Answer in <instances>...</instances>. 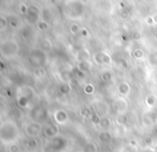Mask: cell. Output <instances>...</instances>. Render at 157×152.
<instances>
[{
    "instance_id": "cell-1",
    "label": "cell",
    "mask_w": 157,
    "mask_h": 152,
    "mask_svg": "<svg viewBox=\"0 0 157 152\" xmlns=\"http://www.w3.org/2000/svg\"><path fill=\"white\" fill-rule=\"evenodd\" d=\"M18 135V129L14 123H4L0 127V139L6 144L10 145L12 142H15Z\"/></svg>"
},
{
    "instance_id": "cell-2",
    "label": "cell",
    "mask_w": 157,
    "mask_h": 152,
    "mask_svg": "<svg viewBox=\"0 0 157 152\" xmlns=\"http://www.w3.org/2000/svg\"><path fill=\"white\" fill-rule=\"evenodd\" d=\"M18 53V45L14 41H6L0 45V54L6 59H11Z\"/></svg>"
},
{
    "instance_id": "cell-3",
    "label": "cell",
    "mask_w": 157,
    "mask_h": 152,
    "mask_svg": "<svg viewBox=\"0 0 157 152\" xmlns=\"http://www.w3.org/2000/svg\"><path fill=\"white\" fill-rule=\"evenodd\" d=\"M43 129L44 127L42 123H40L39 121H33L26 127L25 133L29 138H35L41 135V133H43Z\"/></svg>"
},
{
    "instance_id": "cell-4",
    "label": "cell",
    "mask_w": 157,
    "mask_h": 152,
    "mask_svg": "<svg viewBox=\"0 0 157 152\" xmlns=\"http://www.w3.org/2000/svg\"><path fill=\"white\" fill-rule=\"evenodd\" d=\"M55 121L58 125H62L64 123H66L68 121V114L66 113L63 109H58V111H55L54 114Z\"/></svg>"
},
{
    "instance_id": "cell-5",
    "label": "cell",
    "mask_w": 157,
    "mask_h": 152,
    "mask_svg": "<svg viewBox=\"0 0 157 152\" xmlns=\"http://www.w3.org/2000/svg\"><path fill=\"white\" fill-rule=\"evenodd\" d=\"M59 134V127L55 124L47 125L43 129V135L46 138H54L56 136H58Z\"/></svg>"
},
{
    "instance_id": "cell-6",
    "label": "cell",
    "mask_w": 157,
    "mask_h": 152,
    "mask_svg": "<svg viewBox=\"0 0 157 152\" xmlns=\"http://www.w3.org/2000/svg\"><path fill=\"white\" fill-rule=\"evenodd\" d=\"M130 85L127 83V81H122V83H120L119 84V86H118V92H119V94H120L121 96H127L128 94H129V92H130Z\"/></svg>"
},
{
    "instance_id": "cell-7",
    "label": "cell",
    "mask_w": 157,
    "mask_h": 152,
    "mask_svg": "<svg viewBox=\"0 0 157 152\" xmlns=\"http://www.w3.org/2000/svg\"><path fill=\"white\" fill-rule=\"evenodd\" d=\"M144 104H145V106L149 107V108L155 107L157 105V95L156 94H153V93L147 94L144 99Z\"/></svg>"
},
{
    "instance_id": "cell-8",
    "label": "cell",
    "mask_w": 157,
    "mask_h": 152,
    "mask_svg": "<svg viewBox=\"0 0 157 152\" xmlns=\"http://www.w3.org/2000/svg\"><path fill=\"white\" fill-rule=\"evenodd\" d=\"M116 106H117V109H118L121 114H123L126 109H127L128 103L123 96H121V98H119L118 100L116 101Z\"/></svg>"
},
{
    "instance_id": "cell-9",
    "label": "cell",
    "mask_w": 157,
    "mask_h": 152,
    "mask_svg": "<svg viewBox=\"0 0 157 152\" xmlns=\"http://www.w3.org/2000/svg\"><path fill=\"white\" fill-rule=\"evenodd\" d=\"M91 62H90V60H86V61H79L78 64H77V70H79V71L83 72V73H87V72H89L90 70H91Z\"/></svg>"
},
{
    "instance_id": "cell-10",
    "label": "cell",
    "mask_w": 157,
    "mask_h": 152,
    "mask_svg": "<svg viewBox=\"0 0 157 152\" xmlns=\"http://www.w3.org/2000/svg\"><path fill=\"white\" fill-rule=\"evenodd\" d=\"M106 52H98L93 55V61L96 64L103 65L104 64V57H105Z\"/></svg>"
},
{
    "instance_id": "cell-11",
    "label": "cell",
    "mask_w": 157,
    "mask_h": 152,
    "mask_svg": "<svg viewBox=\"0 0 157 152\" xmlns=\"http://www.w3.org/2000/svg\"><path fill=\"white\" fill-rule=\"evenodd\" d=\"M111 138H112L111 133H109L108 131L101 132V133H99V135H98V139H99V142H110V140H111Z\"/></svg>"
},
{
    "instance_id": "cell-12",
    "label": "cell",
    "mask_w": 157,
    "mask_h": 152,
    "mask_svg": "<svg viewBox=\"0 0 157 152\" xmlns=\"http://www.w3.org/2000/svg\"><path fill=\"white\" fill-rule=\"evenodd\" d=\"M111 120H110V118H108V117H101V122H99V127H101V129H104L106 131V129H108V127H110V125H111Z\"/></svg>"
},
{
    "instance_id": "cell-13",
    "label": "cell",
    "mask_w": 157,
    "mask_h": 152,
    "mask_svg": "<svg viewBox=\"0 0 157 152\" xmlns=\"http://www.w3.org/2000/svg\"><path fill=\"white\" fill-rule=\"evenodd\" d=\"M145 56L144 54V50L142 49V48H136V49L134 50V53H132V57H134L135 59H137V60H141V59H143Z\"/></svg>"
},
{
    "instance_id": "cell-14",
    "label": "cell",
    "mask_w": 157,
    "mask_h": 152,
    "mask_svg": "<svg viewBox=\"0 0 157 152\" xmlns=\"http://www.w3.org/2000/svg\"><path fill=\"white\" fill-rule=\"evenodd\" d=\"M130 39L135 42L141 41V39H142V32H141L140 30H132V31L130 32Z\"/></svg>"
},
{
    "instance_id": "cell-15",
    "label": "cell",
    "mask_w": 157,
    "mask_h": 152,
    "mask_svg": "<svg viewBox=\"0 0 157 152\" xmlns=\"http://www.w3.org/2000/svg\"><path fill=\"white\" fill-rule=\"evenodd\" d=\"M78 60L79 61H86V60H90V54L88 50L82 49L78 53Z\"/></svg>"
},
{
    "instance_id": "cell-16",
    "label": "cell",
    "mask_w": 157,
    "mask_h": 152,
    "mask_svg": "<svg viewBox=\"0 0 157 152\" xmlns=\"http://www.w3.org/2000/svg\"><path fill=\"white\" fill-rule=\"evenodd\" d=\"M83 92H85L86 94H88V95H91V94H93L95 92V87L93 86V84H86L85 87H83Z\"/></svg>"
},
{
    "instance_id": "cell-17",
    "label": "cell",
    "mask_w": 157,
    "mask_h": 152,
    "mask_svg": "<svg viewBox=\"0 0 157 152\" xmlns=\"http://www.w3.org/2000/svg\"><path fill=\"white\" fill-rule=\"evenodd\" d=\"M119 17L122 21H127L130 17V13L127 11V9H120V11H119Z\"/></svg>"
},
{
    "instance_id": "cell-18",
    "label": "cell",
    "mask_w": 157,
    "mask_h": 152,
    "mask_svg": "<svg viewBox=\"0 0 157 152\" xmlns=\"http://www.w3.org/2000/svg\"><path fill=\"white\" fill-rule=\"evenodd\" d=\"M90 120H91L92 124L99 125V122H101V117L97 113H92V115L90 116Z\"/></svg>"
},
{
    "instance_id": "cell-19",
    "label": "cell",
    "mask_w": 157,
    "mask_h": 152,
    "mask_svg": "<svg viewBox=\"0 0 157 152\" xmlns=\"http://www.w3.org/2000/svg\"><path fill=\"white\" fill-rule=\"evenodd\" d=\"M8 25H9L8 18L1 15V16H0V32L4 31V30L8 28Z\"/></svg>"
},
{
    "instance_id": "cell-20",
    "label": "cell",
    "mask_w": 157,
    "mask_h": 152,
    "mask_svg": "<svg viewBox=\"0 0 157 152\" xmlns=\"http://www.w3.org/2000/svg\"><path fill=\"white\" fill-rule=\"evenodd\" d=\"M80 29L81 28L79 27V25L78 24H76V23H74V24H72V25L70 26V32L72 34H78L79 32H80Z\"/></svg>"
},
{
    "instance_id": "cell-21",
    "label": "cell",
    "mask_w": 157,
    "mask_h": 152,
    "mask_svg": "<svg viewBox=\"0 0 157 152\" xmlns=\"http://www.w3.org/2000/svg\"><path fill=\"white\" fill-rule=\"evenodd\" d=\"M8 150H9V152H19V151H21V146H19L16 142H12V144L9 145Z\"/></svg>"
},
{
    "instance_id": "cell-22",
    "label": "cell",
    "mask_w": 157,
    "mask_h": 152,
    "mask_svg": "<svg viewBox=\"0 0 157 152\" xmlns=\"http://www.w3.org/2000/svg\"><path fill=\"white\" fill-rule=\"evenodd\" d=\"M101 80H103V81H110V80H111V78H112L111 72H109V71L103 72V73H101Z\"/></svg>"
},
{
    "instance_id": "cell-23",
    "label": "cell",
    "mask_w": 157,
    "mask_h": 152,
    "mask_svg": "<svg viewBox=\"0 0 157 152\" xmlns=\"http://www.w3.org/2000/svg\"><path fill=\"white\" fill-rule=\"evenodd\" d=\"M37 27H39L40 30H47L49 28V24L46 21H40L37 23Z\"/></svg>"
},
{
    "instance_id": "cell-24",
    "label": "cell",
    "mask_w": 157,
    "mask_h": 152,
    "mask_svg": "<svg viewBox=\"0 0 157 152\" xmlns=\"http://www.w3.org/2000/svg\"><path fill=\"white\" fill-rule=\"evenodd\" d=\"M149 62L152 65H157V53H152L149 55Z\"/></svg>"
},
{
    "instance_id": "cell-25",
    "label": "cell",
    "mask_w": 157,
    "mask_h": 152,
    "mask_svg": "<svg viewBox=\"0 0 157 152\" xmlns=\"http://www.w3.org/2000/svg\"><path fill=\"white\" fill-rule=\"evenodd\" d=\"M127 121H128L127 117L123 114H121L118 117V119H117V123H119V124H125V123H127Z\"/></svg>"
},
{
    "instance_id": "cell-26",
    "label": "cell",
    "mask_w": 157,
    "mask_h": 152,
    "mask_svg": "<svg viewBox=\"0 0 157 152\" xmlns=\"http://www.w3.org/2000/svg\"><path fill=\"white\" fill-rule=\"evenodd\" d=\"M36 144L37 142L34 140V138H29V139L27 140V142H26V147L29 149L31 148H34V147H36Z\"/></svg>"
},
{
    "instance_id": "cell-27",
    "label": "cell",
    "mask_w": 157,
    "mask_h": 152,
    "mask_svg": "<svg viewBox=\"0 0 157 152\" xmlns=\"http://www.w3.org/2000/svg\"><path fill=\"white\" fill-rule=\"evenodd\" d=\"M112 63V58L109 54L105 53V57H104V64L105 65H110Z\"/></svg>"
},
{
    "instance_id": "cell-28",
    "label": "cell",
    "mask_w": 157,
    "mask_h": 152,
    "mask_svg": "<svg viewBox=\"0 0 157 152\" xmlns=\"http://www.w3.org/2000/svg\"><path fill=\"white\" fill-rule=\"evenodd\" d=\"M92 115L91 111H90L88 107H83L82 109H81V116L85 117V118H88V117H90Z\"/></svg>"
},
{
    "instance_id": "cell-29",
    "label": "cell",
    "mask_w": 157,
    "mask_h": 152,
    "mask_svg": "<svg viewBox=\"0 0 157 152\" xmlns=\"http://www.w3.org/2000/svg\"><path fill=\"white\" fill-rule=\"evenodd\" d=\"M145 23H147V25L149 26H154L155 25V19H154V16H147L145 17Z\"/></svg>"
},
{
    "instance_id": "cell-30",
    "label": "cell",
    "mask_w": 157,
    "mask_h": 152,
    "mask_svg": "<svg viewBox=\"0 0 157 152\" xmlns=\"http://www.w3.org/2000/svg\"><path fill=\"white\" fill-rule=\"evenodd\" d=\"M71 91V87L68 85H62V87H61V92L62 93H68V92Z\"/></svg>"
},
{
    "instance_id": "cell-31",
    "label": "cell",
    "mask_w": 157,
    "mask_h": 152,
    "mask_svg": "<svg viewBox=\"0 0 157 152\" xmlns=\"http://www.w3.org/2000/svg\"><path fill=\"white\" fill-rule=\"evenodd\" d=\"M79 33H80L81 37H83V38H88V37H89V31H88V29H86V28H81Z\"/></svg>"
},
{
    "instance_id": "cell-32",
    "label": "cell",
    "mask_w": 157,
    "mask_h": 152,
    "mask_svg": "<svg viewBox=\"0 0 157 152\" xmlns=\"http://www.w3.org/2000/svg\"><path fill=\"white\" fill-rule=\"evenodd\" d=\"M45 49H50L52 48V42H50V40H48V39H46L45 41Z\"/></svg>"
},
{
    "instance_id": "cell-33",
    "label": "cell",
    "mask_w": 157,
    "mask_h": 152,
    "mask_svg": "<svg viewBox=\"0 0 157 152\" xmlns=\"http://www.w3.org/2000/svg\"><path fill=\"white\" fill-rule=\"evenodd\" d=\"M129 146L132 147V148H137V147H138V142H137V140H135V139H130Z\"/></svg>"
},
{
    "instance_id": "cell-34",
    "label": "cell",
    "mask_w": 157,
    "mask_h": 152,
    "mask_svg": "<svg viewBox=\"0 0 157 152\" xmlns=\"http://www.w3.org/2000/svg\"><path fill=\"white\" fill-rule=\"evenodd\" d=\"M145 144H147V146H150V145H153V138H152V137H147V138H145Z\"/></svg>"
},
{
    "instance_id": "cell-35",
    "label": "cell",
    "mask_w": 157,
    "mask_h": 152,
    "mask_svg": "<svg viewBox=\"0 0 157 152\" xmlns=\"http://www.w3.org/2000/svg\"><path fill=\"white\" fill-rule=\"evenodd\" d=\"M121 65H122L123 68H127L128 67V64H127V61H125V60H121Z\"/></svg>"
},
{
    "instance_id": "cell-36",
    "label": "cell",
    "mask_w": 157,
    "mask_h": 152,
    "mask_svg": "<svg viewBox=\"0 0 157 152\" xmlns=\"http://www.w3.org/2000/svg\"><path fill=\"white\" fill-rule=\"evenodd\" d=\"M120 8H121V9H126L125 2H120Z\"/></svg>"
},
{
    "instance_id": "cell-37",
    "label": "cell",
    "mask_w": 157,
    "mask_h": 152,
    "mask_svg": "<svg viewBox=\"0 0 157 152\" xmlns=\"http://www.w3.org/2000/svg\"><path fill=\"white\" fill-rule=\"evenodd\" d=\"M153 150L157 152V142H156V144H154V148H153Z\"/></svg>"
},
{
    "instance_id": "cell-38",
    "label": "cell",
    "mask_w": 157,
    "mask_h": 152,
    "mask_svg": "<svg viewBox=\"0 0 157 152\" xmlns=\"http://www.w3.org/2000/svg\"><path fill=\"white\" fill-rule=\"evenodd\" d=\"M154 40H155V41L157 42V33L154 34Z\"/></svg>"
},
{
    "instance_id": "cell-39",
    "label": "cell",
    "mask_w": 157,
    "mask_h": 152,
    "mask_svg": "<svg viewBox=\"0 0 157 152\" xmlns=\"http://www.w3.org/2000/svg\"><path fill=\"white\" fill-rule=\"evenodd\" d=\"M154 19H155V23L157 24V16H154Z\"/></svg>"
},
{
    "instance_id": "cell-40",
    "label": "cell",
    "mask_w": 157,
    "mask_h": 152,
    "mask_svg": "<svg viewBox=\"0 0 157 152\" xmlns=\"http://www.w3.org/2000/svg\"><path fill=\"white\" fill-rule=\"evenodd\" d=\"M149 152H156V151H154V150H150Z\"/></svg>"
}]
</instances>
